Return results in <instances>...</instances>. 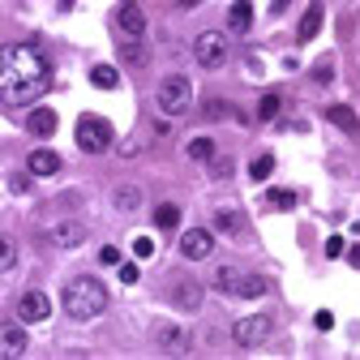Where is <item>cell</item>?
Here are the masks:
<instances>
[{
    "label": "cell",
    "mask_w": 360,
    "mask_h": 360,
    "mask_svg": "<svg viewBox=\"0 0 360 360\" xmlns=\"http://www.w3.org/2000/svg\"><path fill=\"white\" fill-rule=\"evenodd\" d=\"M73 138H77V146L86 150V155H103L108 146H112V124L103 120V116H82L77 120V129H73Z\"/></svg>",
    "instance_id": "5b68a950"
},
{
    "label": "cell",
    "mask_w": 360,
    "mask_h": 360,
    "mask_svg": "<svg viewBox=\"0 0 360 360\" xmlns=\"http://www.w3.org/2000/svg\"><path fill=\"white\" fill-rule=\"evenodd\" d=\"M214 228H219L223 236H240V232H245V219H240V210H228V206H223V210H214Z\"/></svg>",
    "instance_id": "ffe728a7"
},
{
    "label": "cell",
    "mask_w": 360,
    "mask_h": 360,
    "mask_svg": "<svg viewBox=\"0 0 360 360\" xmlns=\"http://www.w3.org/2000/svg\"><path fill=\"white\" fill-rule=\"evenodd\" d=\"M283 112V95H275V90H270V95H262V103H257V120H275Z\"/></svg>",
    "instance_id": "d4e9b609"
},
{
    "label": "cell",
    "mask_w": 360,
    "mask_h": 360,
    "mask_svg": "<svg viewBox=\"0 0 360 360\" xmlns=\"http://www.w3.org/2000/svg\"><path fill=\"white\" fill-rule=\"evenodd\" d=\"M266 206H270V210H292V206H296V193H292V189H270V193H266Z\"/></svg>",
    "instance_id": "83f0119b"
},
{
    "label": "cell",
    "mask_w": 360,
    "mask_h": 360,
    "mask_svg": "<svg viewBox=\"0 0 360 360\" xmlns=\"http://www.w3.org/2000/svg\"><path fill=\"white\" fill-rule=\"evenodd\" d=\"M176 5H180V9H193V5H202V0H176Z\"/></svg>",
    "instance_id": "b9f144b4"
},
{
    "label": "cell",
    "mask_w": 360,
    "mask_h": 360,
    "mask_svg": "<svg viewBox=\"0 0 360 360\" xmlns=\"http://www.w3.org/2000/svg\"><path fill=\"white\" fill-rule=\"evenodd\" d=\"M228 56H232V43H228V34H223V30H202L193 39V60L202 69H223V65H228Z\"/></svg>",
    "instance_id": "277c9868"
},
{
    "label": "cell",
    "mask_w": 360,
    "mask_h": 360,
    "mask_svg": "<svg viewBox=\"0 0 360 360\" xmlns=\"http://www.w3.org/2000/svg\"><path fill=\"white\" fill-rule=\"evenodd\" d=\"M52 90V65L34 43H9V56H5V86H0V103L22 108L34 103Z\"/></svg>",
    "instance_id": "6da1fadb"
},
{
    "label": "cell",
    "mask_w": 360,
    "mask_h": 360,
    "mask_svg": "<svg viewBox=\"0 0 360 360\" xmlns=\"http://www.w3.org/2000/svg\"><path fill=\"white\" fill-rule=\"evenodd\" d=\"M155 228L159 232H176L180 228V206L176 202H159L155 206Z\"/></svg>",
    "instance_id": "44dd1931"
},
{
    "label": "cell",
    "mask_w": 360,
    "mask_h": 360,
    "mask_svg": "<svg viewBox=\"0 0 360 360\" xmlns=\"http://www.w3.org/2000/svg\"><path fill=\"white\" fill-rule=\"evenodd\" d=\"M288 5H292V0H270V18H279V13H288Z\"/></svg>",
    "instance_id": "f35d334b"
},
{
    "label": "cell",
    "mask_w": 360,
    "mask_h": 360,
    "mask_svg": "<svg viewBox=\"0 0 360 360\" xmlns=\"http://www.w3.org/2000/svg\"><path fill=\"white\" fill-rule=\"evenodd\" d=\"M155 103H159V112H163V116H185V112H189V103H193V86H189V77H185V73L163 77V82H159V90H155Z\"/></svg>",
    "instance_id": "3957f363"
},
{
    "label": "cell",
    "mask_w": 360,
    "mask_h": 360,
    "mask_svg": "<svg viewBox=\"0 0 360 360\" xmlns=\"http://www.w3.org/2000/svg\"><path fill=\"white\" fill-rule=\"evenodd\" d=\"M5 56H9V43H0V86H5Z\"/></svg>",
    "instance_id": "ab89813d"
},
{
    "label": "cell",
    "mask_w": 360,
    "mask_h": 360,
    "mask_svg": "<svg viewBox=\"0 0 360 360\" xmlns=\"http://www.w3.org/2000/svg\"><path fill=\"white\" fill-rule=\"evenodd\" d=\"M266 292H270V283H266L262 275H245V279H240V296H245V300H257V296H266Z\"/></svg>",
    "instance_id": "484cf974"
},
{
    "label": "cell",
    "mask_w": 360,
    "mask_h": 360,
    "mask_svg": "<svg viewBox=\"0 0 360 360\" xmlns=\"http://www.w3.org/2000/svg\"><path fill=\"white\" fill-rule=\"evenodd\" d=\"M347 266H356V270H360V245H356V249L347 253Z\"/></svg>",
    "instance_id": "60d3db41"
},
{
    "label": "cell",
    "mask_w": 360,
    "mask_h": 360,
    "mask_svg": "<svg viewBox=\"0 0 360 360\" xmlns=\"http://www.w3.org/2000/svg\"><path fill=\"white\" fill-rule=\"evenodd\" d=\"M313 326H318V330H330V326H335L330 309H318V313H313Z\"/></svg>",
    "instance_id": "e575fe53"
},
{
    "label": "cell",
    "mask_w": 360,
    "mask_h": 360,
    "mask_svg": "<svg viewBox=\"0 0 360 360\" xmlns=\"http://www.w3.org/2000/svg\"><path fill=\"white\" fill-rule=\"evenodd\" d=\"M65 163H60V155L56 150H48V146H39V150H30L26 155V172L30 176H56Z\"/></svg>",
    "instance_id": "4fadbf2b"
},
{
    "label": "cell",
    "mask_w": 360,
    "mask_h": 360,
    "mask_svg": "<svg viewBox=\"0 0 360 360\" xmlns=\"http://www.w3.org/2000/svg\"><path fill=\"white\" fill-rule=\"evenodd\" d=\"M326 120H330L335 129H343L347 138H356V133H360V116H356L347 103H330V108H326Z\"/></svg>",
    "instance_id": "2e32d148"
},
{
    "label": "cell",
    "mask_w": 360,
    "mask_h": 360,
    "mask_svg": "<svg viewBox=\"0 0 360 360\" xmlns=\"http://www.w3.org/2000/svg\"><path fill=\"white\" fill-rule=\"evenodd\" d=\"M185 155H189L193 163H210V159H214V142H210V138H193V142L185 146Z\"/></svg>",
    "instance_id": "cb8c5ba5"
},
{
    "label": "cell",
    "mask_w": 360,
    "mask_h": 360,
    "mask_svg": "<svg viewBox=\"0 0 360 360\" xmlns=\"http://www.w3.org/2000/svg\"><path fill=\"white\" fill-rule=\"evenodd\" d=\"M48 236H52L56 249H77V245L86 240V228H82V223H69V219H65V223H56Z\"/></svg>",
    "instance_id": "9a60e30c"
},
{
    "label": "cell",
    "mask_w": 360,
    "mask_h": 360,
    "mask_svg": "<svg viewBox=\"0 0 360 360\" xmlns=\"http://www.w3.org/2000/svg\"><path fill=\"white\" fill-rule=\"evenodd\" d=\"M202 112H206V120H223V116H232V108L223 103V99H206V108H202Z\"/></svg>",
    "instance_id": "4dcf8cb0"
},
{
    "label": "cell",
    "mask_w": 360,
    "mask_h": 360,
    "mask_svg": "<svg viewBox=\"0 0 360 360\" xmlns=\"http://www.w3.org/2000/svg\"><path fill=\"white\" fill-rule=\"evenodd\" d=\"M138 279H142L138 262H120V283H138Z\"/></svg>",
    "instance_id": "d6a6232c"
},
{
    "label": "cell",
    "mask_w": 360,
    "mask_h": 360,
    "mask_svg": "<svg viewBox=\"0 0 360 360\" xmlns=\"http://www.w3.org/2000/svg\"><path fill=\"white\" fill-rule=\"evenodd\" d=\"M99 266H120V249L116 245H103L99 249Z\"/></svg>",
    "instance_id": "836d02e7"
},
{
    "label": "cell",
    "mask_w": 360,
    "mask_h": 360,
    "mask_svg": "<svg viewBox=\"0 0 360 360\" xmlns=\"http://www.w3.org/2000/svg\"><path fill=\"white\" fill-rule=\"evenodd\" d=\"M240 279H245V270H236V266H214L210 288L223 292V296H240Z\"/></svg>",
    "instance_id": "5bb4252c"
},
{
    "label": "cell",
    "mask_w": 360,
    "mask_h": 360,
    "mask_svg": "<svg viewBox=\"0 0 360 360\" xmlns=\"http://www.w3.org/2000/svg\"><path fill=\"white\" fill-rule=\"evenodd\" d=\"M253 26V0H236V5L228 9V30L232 34H249Z\"/></svg>",
    "instance_id": "d6986e66"
},
{
    "label": "cell",
    "mask_w": 360,
    "mask_h": 360,
    "mask_svg": "<svg viewBox=\"0 0 360 360\" xmlns=\"http://www.w3.org/2000/svg\"><path fill=\"white\" fill-rule=\"evenodd\" d=\"M270 326H275V318H270V313H253V318H240V322L232 326V339H236L240 347H257V343L270 339Z\"/></svg>",
    "instance_id": "8992f818"
},
{
    "label": "cell",
    "mask_w": 360,
    "mask_h": 360,
    "mask_svg": "<svg viewBox=\"0 0 360 360\" xmlns=\"http://www.w3.org/2000/svg\"><path fill=\"white\" fill-rule=\"evenodd\" d=\"M322 18H326V5H322V0H309V9H304V18L296 26V39L300 43H313V39L322 34Z\"/></svg>",
    "instance_id": "8fae6325"
},
{
    "label": "cell",
    "mask_w": 360,
    "mask_h": 360,
    "mask_svg": "<svg viewBox=\"0 0 360 360\" xmlns=\"http://www.w3.org/2000/svg\"><path fill=\"white\" fill-rule=\"evenodd\" d=\"M112 202H116V210H138V206H142V189H138V185H120Z\"/></svg>",
    "instance_id": "603a6c76"
},
{
    "label": "cell",
    "mask_w": 360,
    "mask_h": 360,
    "mask_svg": "<svg viewBox=\"0 0 360 360\" xmlns=\"http://www.w3.org/2000/svg\"><path fill=\"white\" fill-rule=\"evenodd\" d=\"M48 313H52V300L43 296V292H22V300H18V322L22 326L48 322Z\"/></svg>",
    "instance_id": "9c48e42d"
},
{
    "label": "cell",
    "mask_w": 360,
    "mask_h": 360,
    "mask_svg": "<svg viewBox=\"0 0 360 360\" xmlns=\"http://www.w3.org/2000/svg\"><path fill=\"white\" fill-rule=\"evenodd\" d=\"M120 60H124V65H133V69H142V65H146V48H142V39H138V43L129 39L124 48H120Z\"/></svg>",
    "instance_id": "4316f807"
},
{
    "label": "cell",
    "mask_w": 360,
    "mask_h": 360,
    "mask_svg": "<svg viewBox=\"0 0 360 360\" xmlns=\"http://www.w3.org/2000/svg\"><path fill=\"white\" fill-rule=\"evenodd\" d=\"M116 30L124 39H142L146 34V13H142L138 0H120V5H116Z\"/></svg>",
    "instance_id": "52a82bcc"
},
{
    "label": "cell",
    "mask_w": 360,
    "mask_h": 360,
    "mask_svg": "<svg viewBox=\"0 0 360 360\" xmlns=\"http://www.w3.org/2000/svg\"><path fill=\"white\" fill-rule=\"evenodd\" d=\"M180 253H185L189 262H206L214 253V232L210 228H189L185 236H180Z\"/></svg>",
    "instance_id": "ba28073f"
},
{
    "label": "cell",
    "mask_w": 360,
    "mask_h": 360,
    "mask_svg": "<svg viewBox=\"0 0 360 360\" xmlns=\"http://www.w3.org/2000/svg\"><path fill=\"white\" fill-rule=\"evenodd\" d=\"M155 343L163 352H185L189 347V335H185V326H155Z\"/></svg>",
    "instance_id": "e0dca14e"
},
{
    "label": "cell",
    "mask_w": 360,
    "mask_h": 360,
    "mask_svg": "<svg viewBox=\"0 0 360 360\" xmlns=\"http://www.w3.org/2000/svg\"><path fill=\"white\" fill-rule=\"evenodd\" d=\"M26 347H30V339L22 326H0V360H18V356H26Z\"/></svg>",
    "instance_id": "7c38bea8"
},
{
    "label": "cell",
    "mask_w": 360,
    "mask_h": 360,
    "mask_svg": "<svg viewBox=\"0 0 360 360\" xmlns=\"http://www.w3.org/2000/svg\"><path fill=\"white\" fill-rule=\"evenodd\" d=\"M90 82H95L99 90H116L120 86V69L116 65H95V69H90Z\"/></svg>",
    "instance_id": "7402d4cb"
},
{
    "label": "cell",
    "mask_w": 360,
    "mask_h": 360,
    "mask_svg": "<svg viewBox=\"0 0 360 360\" xmlns=\"http://www.w3.org/2000/svg\"><path fill=\"white\" fill-rule=\"evenodd\" d=\"M326 257H343V236H330L326 240Z\"/></svg>",
    "instance_id": "74e56055"
},
{
    "label": "cell",
    "mask_w": 360,
    "mask_h": 360,
    "mask_svg": "<svg viewBox=\"0 0 360 360\" xmlns=\"http://www.w3.org/2000/svg\"><path fill=\"white\" fill-rule=\"evenodd\" d=\"M270 172H275V155H257V159L249 163V176H253V180H266Z\"/></svg>",
    "instance_id": "f546056e"
},
{
    "label": "cell",
    "mask_w": 360,
    "mask_h": 360,
    "mask_svg": "<svg viewBox=\"0 0 360 360\" xmlns=\"http://www.w3.org/2000/svg\"><path fill=\"white\" fill-rule=\"evenodd\" d=\"M13 262H18V240L0 236V270H13Z\"/></svg>",
    "instance_id": "f1b7e54d"
},
{
    "label": "cell",
    "mask_w": 360,
    "mask_h": 360,
    "mask_svg": "<svg viewBox=\"0 0 360 360\" xmlns=\"http://www.w3.org/2000/svg\"><path fill=\"white\" fill-rule=\"evenodd\" d=\"M167 300H172L176 309H185V313H198V309H202V288H198L193 279H172V283H167Z\"/></svg>",
    "instance_id": "30bf717a"
},
{
    "label": "cell",
    "mask_w": 360,
    "mask_h": 360,
    "mask_svg": "<svg viewBox=\"0 0 360 360\" xmlns=\"http://www.w3.org/2000/svg\"><path fill=\"white\" fill-rule=\"evenodd\" d=\"M9 189H13V193H30V176H22V172L9 176Z\"/></svg>",
    "instance_id": "d590c367"
},
{
    "label": "cell",
    "mask_w": 360,
    "mask_h": 360,
    "mask_svg": "<svg viewBox=\"0 0 360 360\" xmlns=\"http://www.w3.org/2000/svg\"><path fill=\"white\" fill-rule=\"evenodd\" d=\"M330 77H335V73H330V60H322L318 69H313V82H322V86H326Z\"/></svg>",
    "instance_id": "8d00e7d4"
},
{
    "label": "cell",
    "mask_w": 360,
    "mask_h": 360,
    "mask_svg": "<svg viewBox=\"0 0 360 360\" xmlns=\"http://www.w3.org/2000/svg\"><path fill=\"white\" fill-rule=\"evenodd\" d=\"M26 129L34 133V138H52V133H56V112L52 108H34L26 116Z\"/></svg>",
    "instance_id": "ac0fdd59"
},
{
    "label": "cell",
    "mask_w": 360,
    "mask_h": 360,
    "mask_svg": "<svg viewBox=\"0 0 360 360\" xmlns=\"http://www.w3.org/2000/svg\"><path fill=\"white\" fill-rule=\"evenodd\" d=\"M150 253H155V240H150V236H133V257L142 262V257H150Z\"/></svg>",
    "instance_id": "1f68e13d"
},
{
    "label": "cell",
    "mask_w": 360,
    "mask_h": 360,
    "mask_svg": "<svg viewBox=\"0 0 360 360\" xmlns=\"http://www.w3.org/2000/svg\"><path fill=\"white\" fill-rule=\"evenodd\" d=\"M103 309H108V288L95 275L69 279V288H65V313H69L73 322H95Z\"/></svg>",
    "instance_id": "7a4b0ae2"
}]
</instances>
